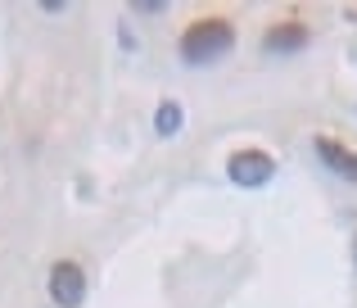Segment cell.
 <instances>
[{
	"label": "cell",
	"instance_id": "5b68a950",
	"mask_svg": "<svg viewBox=\"0 0 357 308\" xmlns=\"http://www.w3.org/2000/svg\"><path fill=\"white\" fill-rule=\"evenodd\" d=\"M317 159H321V163L331 168L335 177H344V182H357V150L340 145L335 136H317Z\"/></svg>",
	"mask_w": 357,
	"mask_h": 308
},
{
	"label": "cell",
	"instance_id": "3957f363",
	"mask_svg": "<svg viewBox=\"0 0 357 308\" xmlns=\"http://www.w3.org/2000/svg\"><path fill=\"white\" fill-rule=\"evenodd\" d=\"M227 177L236 186H267L276 177V159L267 150H236L227 159Z\"/></svg>",
	"mask_w": 357,
	"mask_h": 308
},
{
	"label": "cell",
	"instance_id": "8992f818",
	"mask_svg": "<svg viewBox=\"0 0 357 308\" xmlns=\"http://www.w3.org/2000/svg\"><path fill=\"white\" fill-rule=\"evenodd\" d=\"M181 123H185V114H181V105L176 100H158V109H154V136H176L181 132Z\"/></svg>",
	"mask_w": 357,
	"mask_h": 308
},
{
	"label": "cell",
	"instance_id": "7a4b0ae2",
	"mask_svg": "<svg viewBox=\"0 0 357 308\" xmlns=\"http://www.w3.org/2000/svg\"><path fill=\"white\" fill-rule=\"evenodd\" d=\"M50 300H54V308H82L86 304V272H82V263L59 258L50 267Z\"/></svg>",
	"mask_w": 357,
	"mask_h": 308
},
{
	"label": "cell",
	"instance_id": "6da1fadb",
	"mask_svg": "<svg viewBox=\"0 0 357 308\" xmlns=\"http://www.w3.org/2000/svg\"><path fill=\"white\" fill-rule=\"evenodd\" d=\"M236 45V27H231V18H195L190 27L181 32V41H176V50H181V64H195V68H204V64L222 59V54Z\"/></svg>",
	"mask_w": 357,
	"mask_h": 308
},
{
	"label": "cell",
	"instance_id": "52a82bcc",
	"mask_svg": "<svg viewBox=\"0 0 357 308\" xmlns=\"http://www.w3.org/2000/svg\"><path fill=\"white\" fill-rule=\"evenodd\" d=\"M353 263H357V254H353Z\"/></svg>",
	"mask_w": 357,
	"mask_h": 308
},
{
	"label": "cell",
	"instance_id": "277c9868",
	"mask_svg": "<svg viewBox=\"0 0 357 308\" xmlns=\"http://www.w3.org/2000/svg\"><path fill=\"white\" fill-rule=\"evenodd\" d=\"M307 23H298V18H280V23L267 27V36H262V50L267 54H294L307 45Z\"/></svg>",
	"mask_w": 357,
	"mask_h": 308
}]
</instances>
